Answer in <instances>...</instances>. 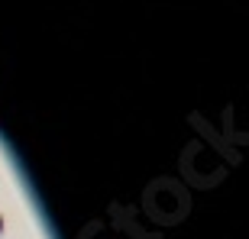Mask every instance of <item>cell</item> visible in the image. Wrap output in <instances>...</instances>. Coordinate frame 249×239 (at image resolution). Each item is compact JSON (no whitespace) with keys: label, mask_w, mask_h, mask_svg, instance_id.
<instances>
[{"label":"cell","mask_w":249,"mask_h":239,"mask_svg":"<svg viewBox=\"0 0 249 239\" xmlns=\"http://www.w3.org/2000/svg\"><path fill=\"white\" fill-rule=\"evenodd\" d=\"M3 230H7V223H3V213H0V236H3Z\"/></svg>","instance_id":"1"}]
</instances>
